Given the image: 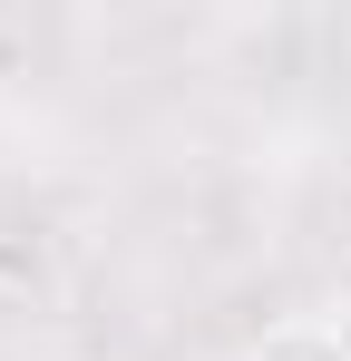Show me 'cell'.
<instances>
[{
  "label": "cell",
  "mask_w": 351,
  "mask_h": 361,
  "mask_svg": "<svg viewBox=\"0 0 351 361\" xmlns=\"http://www.w3.org/2000/svg\"><path fill=\"white\" fill-rule=\"evenodd\" d=\"M244 361H351V342H342V322H273Z\"/></svg>",
  "instance_id": "obj_1"
}]
</instances>
